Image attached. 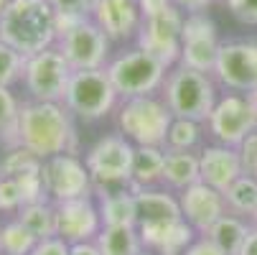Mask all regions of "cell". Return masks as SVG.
Wrapping results in <instances>:
<instances>
[{"label":"cell","mask_w":257,"mask_h":255,"mask_svg":"<svg viewBox=\"0 0 257 255\" xmlns=\"http://www.w3.org/2000/svg\"><path fill=\"white\" fill-rule=\"evenodd\" d=\"M23 69H26V56L0 41V87H13L16 82H21Z\"/></svg>","instance_id":"31"},{"label":"cell","mask_w":257,"mask_h":255,"mask_svg":"<svg viewBox=\"0 0 257 255\" xmlns=\"http://www.w3.org/2000/svg\"><path fill=\"white\" fill-rule=\"evenodd\" d=\"M219 33L216 23L206 13H189L181 31V66H189L204 74H211L219 56Z\"/></svg>","instance_id":"14"},{"label":"cell","mask_w":257,"mask_h":255,"mask_svg":"<svg viewBox=\"0 0 257 255\" xmlns=\"http://www.w3.org/2000/svg\"><path fill=\"white\" fill-rule=\"evenodd\" d=\"M18 145L41 161L59 153H79L71 113L61 102H23L18 115Z\"/></svg>","instance_id":"1"},{"label":"cell","mask_w":257,"mask_h":255,"mask_svg":"<svg viewBox=\"0 0 257 255\" xmlns=\"http://www.w3.org/2000/svg\"><path fill=\"white\" fill-rule=\"evenodd\" d=\"M18 220L36 240H49L56 237V207L54 202H36L23 204L18 209Z\"/></svg>","instance_id":"26"},{"label":"cell","mask_w":257,"mask_h":255,"mask_svg":"<svg viewBox=\"0 0 257 255\" xmlns=\"http://www.w3.org/2000/svg\"><path fill=\"white\" fill-rule=\"evenodd\" d=\"M138 232L143 245L148 250H156L158 255H183V250L196 240V230L186 220L158 227H138Z\"/></svg>","instance_id":"20"},{"label":"cell","mask_w":257,"mask_h":255,"mask_svg":"<svg viewBox=\"0 0 257 255\" xmlns=\"http://www.w3.org/2000/svg\"><path fill=\"white\" fill-rule=\"evenodd\" d=\"M173 123V115L166 107L163 97L148 95V97H133L122 100L117 110V125L120 133L133 145H158L166 148V135Z\"/></svg>","instance_id":"5"},{"label":"cell","mask_w":257,"mask_h":255,"mask_svg":"<svg viewBox=\"0 0 257 255\" xmlns=\"http://www.w3.org/2000/svg\"><path fill=\"white\" fill-rule=\"evenodd\" d=\"M8 3H11V0H0V16H3V11L8 8Z\"/></svg>","instance_id":"45"},{"label":"cell","mask_w":257,"mask_h":255,"mask_svg":"<svg viewBox=\"0 0 257 255\" xmlns=\"http://www.w3.org/2000/svg\"><path fill=\"white\" fill-rule=\"evenodd\" d=\"M173 0H138V8H140V16L143 18H151L161 11H166Z\"/></svg>","instance_id":"40"},{"label":"cell","mask_w":257,"mask_h":255,"mask_svg":"<svg viewBox=\"0 0 257 255\" xmlns=\"http://www.w3.org/2000/svg\"><path fill=\"white\" fill-rule=\"evenodd\" d=\"M163 163H166V148L158 145H135L133 156V174H130V189H153L163 181Z\"/></svg>","instance_id":"22"},{"label":"cell","mask_w":257,"mask_h":255,"mask_svg":"<svg viewBox=\"0 0 257 255\" xmlns=\"http://www.w3.org/2000/svg\"><path fill=\"white\" fill-rule=\"evenodd\" d=\"M71 255H102V252L94 242H79V245H71Z\"/></svg>","instance_id":"43"},{"label":"cell","mask_w":257,"mask_h":255,"mask_svg":"<svg viewBox=\"0 0 257 255\" xmlns=\"http://www.w3.org/2000/svg\"><path fill=\"white\" fill-rule=\"evenodd\" d=\"M107 77L112 82L115 92L120 100H133V97H148L163 90V82L168 77V66L161 64L156 56H151L143 49L122 51L115 59H109Z\"/></svg>","instance_id":"4"},{"label":"cell","mask_w":257,"mask_h":255,"mask_svg":"<svg viewBox=\"0 0 257 255\" xmlns=\"http://www.w3.org/2000/svg\"><path fill=\"white\" fill-rule=\"evenodd\" d=\"M224 202H227V212L237 214V217H249L257 212V179L249 174H242L234 184L222 192Z\"/></svg>","instance_id":"27"},{"label":"cell","mask_w":257,"mask_h":255,"mask_svg":"<svg viewBox=\"0 0 257 255\" xmlns=\"http://www.w3.org/2000/svg\"><path fill=\"white\" fill-rule=\"evenodd\" d=\"M211 74L219 84L239 95L257 90V41H224Z\"/></svg>","instance_id":"13"},{"label":"cell","mask_w":257,"mask_h":255,"mask_svg":"<svg viewBox=\"0 0 257 255\" xmlns=\"http://www.w3.org/2000/svg\"><path fill=\"white\" fill-rule=\"evenodd\" d=\"M56 207V237L66 240L69 245L94 242L102 230V214L92 197L59 202Z\"/></svg>","instance_id":"15"},{"label":"cell","mask_w":257,"mask_h":255,"mask_svg":"<svg viewBox=\"0 0 257 255\" xmlns=\"http://www.w3.org/2000/svg\"><path fill=\"white\" fill-rule=\"evenodd\" d=\"M201 125L204 123H196V120L173 118L168 135H166V151H194L204 135Z\"/></svg>","instance_id":"29"},{"label":"cell","mask_w":257,"mask_h":255,"mask_svg":"<svg viewBox=\"0 0 257 255\" xmlns=\"http://www.w3.org/2000/svg\"><path fill=\"white\" fill-rule=\"evenodd\" d=\"M41 158L39 156H33L31 151H26L23 145H18V148H11L6 156H3V161H0V176H21V174H26V171H31V168H41Z\"/></svg>","instance_id":"32"},{"label":"cell","mask_w":257,"mask_h":255,"mask_svg":"<svg viewBox=\"0 0 257 255\" xmlns=\"http://www.w3.org/2000/svg\"><path fill=\"white\" fill-rule=\"evenodd\" d=\"M31 255H71V245L61 237H49V240H39Z\"/></svg>","instance_id":"38"},{"label":"cell","mask_w":257,"mask_h":255,"mask_svg":"<svg viewBox=\"0 0 257 255\" xmlns=\"http://www.w3.org/2000/svg\"><path fill=\"white\" fill-rule=\"evenodd\" d=\"M239 156H242V166L244 174L257 179V130L249 133L242 143H239Z\"/></svg>","instance_id":"35"},{"label":"cell","mask_w":257,"mask_h":255,"mask_svg":"<svg viewBox=\"0 0 257 255\" xmlns=\"http://www.w3.org/2000/svg\"><path fill=\"white\" fill-rule=\"evenodd\" d=\"M89 18L109 36V41L133 39L143 23L138 0H92Z\"/></svg>","instance_id":"17"},{"label":"cell","mask_w":257,"mask_h":255,"mask_svg":"<svg viewBox=\"0 0 257 255\" xmlns=\"http://www.w3.org/2000/svg\"><path fill=\"white\" fill-rule=\"evenodd\" d=\"M23 207V194L13 176H0V212H18Z\"/></svg>","instance_id":"34"},{"label":"cell","mask_w":257,"mask_h":255,"mask_svg":"<svg viewBox=\"0 0 257 255\" xmlns=\"http://www.w3.org/2000/svg\"><path fill=\"white\" fill-rule=\"evenodd\" d=\"M163 102L173 118H186L196 123H206L214 105H216V84L211 74L189 69V66H173L163 82Z\"/></svg>","instance_id":"3"},{"label":"cell","mask_w":257,"mask_h":255,"mask_svg":"<svg viewBox=\"0 0 257 255\" xmlns=\"http://www.w3.org/2000/svg\"><path fill=\"white\" fill-rule=\"evenodd\" d=\"M0 41L23 56L56 46V11L49 0H11L0 16Z\"/></svg>","instance_id":"2"},{"label":"cell","mask_w":257,"mask_h":255,"mask_svg":"<svg viewBox=\"0 0 257 255\" xmlns=\"http://www.w3.org/2000/svg\"><path fill=\"white\" fill-rule=\"evenodd\" d=\"M74 69L69 66L64 54L56 46H49L33 56H26V69H23V84L36 102H61L66 97L69 79Z\"/></svg>","instance_id":"8"},{"label":"cell","mask_w":257,"mask_h":255,"mask_svg":"<svg viewBox=\"0 0 257 255\" xmlns=\"http://www.w3.org/2000/svg\"><path fill=\"white\" fill-rule=\"evenodd\" d=\"M94 245L102 255H140L145 250L138 227H102Z\"/></svg>","instance_id":"25"},{"label":"cell","mask_w":257,"mask_h":255,"mask_svg":"<svg viewBox=\"0 0 257 255\" xmlns=\"http://www.w3.org/2000/svg\"><path fill=\"white\" fill-rule=\"evenodd\" d=\"M183 18L186 13L178 11L173 3L151 16L143 18L140 28H138V49L148 51L151 56H156L161 64H166L168 69L178 66L181 61V31H183Z\"/></svg>","instance_id":"9"},{"label":"cell","mask_w":257,"mask_h":255,"mask_svg":"<svg viewBox=\"0 0 257 255\" xmlns=\"http://www.w3.org/2000/svg\"><path fill=\"white\" fill-rule=\"evenodd\" d=\"M206 128L216 143L239 148V143L257 130V113L249 102V95L229 92L219 97L206 120Z\"/></svg>","instance_id":"11"},{"label":"cell","mask_w":257,"mask_h":255,"mask_svg":"<svg viewBox=\"0 0 257 255\" xmlns=\"http://www.w3.org/2000/svg\"><path fill=\"white\" fill-rule=\"evenodd\" d=\"M36 240L21 220H11L0 227V252L6 255H31L36 247Z\"/></svg>","instance_id":"30"},{"label":"cell","mask_w":257,"mask_h":255,"mask_svg":"<svg viewBox=\"0 0 257 255\" xmlns=\"http://www.w3.org/2000/svg\"><path fill=\"white\" fill-rule=\"evenodd\" d=\"M249 102H252V107H254V113H257V90H252V92H249Z\"/></svg>","instance_id":"44"},{"label":"cell","mask_w":257,"mask_h":255,"mask_svg":"<svg viewBox=\"0 0 257 255\" xmlns=\"http://www.w3.org/2000/svg\"><path fill=\"white\" fill-rule=\"evenodd\" d=\"M97 207L102 214V227H138L135 192L130 187H117V189L102 192Z\"/></svg>","instance_id":"21"},{"label":"cell","mask_w":257,"mask_h":255,"mask_svg":"<svg viewBox=\"0 0 257 255\" xmlns=\"http://www.w3.org/2000/svg\"><path fill=\"white\" fill-rule=\"evenodd\" d=\"M249 230H252V225L244 220V217H237V214L227 212L222 220H216L211 225V230L206 232V237L214 245L222 247L227 255H237L239 247H242V242H244V237L249 235Z\"/></svg>","instance_id":"24"},{"label":"cell","mask_w":257,"mask_h":255,"mask_svg":"<svg viewBox=\"0 0 257 255\" xmlns=\"http://www.w3.org/2000/svg\"><path fill=\"white\" fill-rule=\"evenodd\" d=\"M214 3V0H173V6L183 13H206V8Z\"/></svg>","instance_id":"41"},{"label":"cell","mask_w":257,"mask_h":255,"mask_svg":"<svg viewBox=\"0 0 257 255\" xmlns=\"http://www.w3.org/2000/svg\"><path fill=\"white\" fill-rule=\"evenodd\" d=\"M201 181V166H199V153L194 151H166V163H163V181L171 192H183L191 184Z\"/></svg>","instance_id":"23"},{"label":"cell","mask_w":257,"mask_h":255,"mask_svg":"<svg viewBox=\"0 0 257 255\" xmlns=\"http://www.w3.org/2000/svg\"><path fill=\"white\" fill-rule=\"evenodd\" d=\"M56 49L64 54L74 71L104 69L109 61V36L92 18H84L71 31L59 36Z\"/></svg>","instance_id":"10"},{"label":"cell","mask_w":257,"mask_h":255,"mask_svg":"<svg viewBox=\"0 0 257 255\" xmlns=\"http://www.w3.org/2000/svg\"><path fill=\"white\" fill-rule=\"evenodd\" d=\"M135 207H138V227H158L183 220L178 197H173L166 189L153 187L135 192Z\"/></svg>","instance_id":"19"},{"label":"cell","mask_w":257,"mask_h":255,"mask_svg":"<svg viewBox=\"0 0 257 255\" xmlns=\"http://www.w3.org/2000/svg\"><path fill=\"white\" fill-rule=\"evenodd\" d=\"M178 204H181L183 220L196 230V235H206L211 225L227 214L224 194L204 184V181H196L189 189L178 192Z\"/></svg>","instance_id":"16"},{"label":"cell","mask_w":257,"mask_h":255,"mask_svg":"<svg viewBox=\"0 0 257 255\" xmlns=\"http://www.w3.org/2000/svg\"><path fill=\"white\" fill-rule=\"evenodd\" d=\"M140 255H148V252H145V250H143V252H140Z\"/></svg>","instance_id":"47"},{"label":"cell","mask_w":257,"mask_h":255,"mask_svg":"<svg viewBox=\"0 0 257 255\" xmlns=\"http://www.w3.org/2000/svg\"><path fill=\"white\" fill-rule=\"evenodd\" d=\"M133 156H135V145L122 133L99 138L84 156V166L92 176L94 189L107 192L117 187H130Z\"/></svg>","instance_id":"6"},{"label":"cell","mask_w":257,"mask_h":255,"mask_svg":"<svg viewBox=\"0 0 257 255\" xmlns=\"http://www.w3.org/2000/svg\"><path fill=\"white\" fill-rule=\"evenodd\" d=\"M222 3L232 11L234 18H239L242 23L257 26V0H222Z\"/></svg>","instance_id":"36"},{"label":"cell","mask_w":257,"mask_h":255,"mask_svg":"<svg viewBox=\"0 0 257 255\" xmlns=\"http://www.w3.org/2000/svg\"><path fill=\"white\" fill-rule=\"evenodd\" d=\"M117 92L109 82L104 69H89V71H74L66 87L64 107L82 120H102L115 110Z\"/></svg>","instance_id":"7"},{"label":"cell","mask_w":257,"mask_h":255,"mask_svg":"<svg viewBox=\"0 0 257 255\" xmlns=\"http://www.w3.org/2000/svg\"><path fill=\"white\" fill-rule=\"evenodd\" d=\"M237 255H257V227L254 225H252L249 235L244 237V242H242V247H239Z\"/></svg>","instance_id":"42"},{"label":"cell","mask_w":257,"mask_h":255,"mask_svg":"<svg viewBox=\"0 0 257 255\" xmlns=\"http://www.w3.org/2000/svg\"><path fill=\"white\" fill-rule=\"evenodd\" d=\"M252 225H254V227H257V212H254V214H252Z\"/></svg>","instance_id":"46"},{"label":"cell","mask_w":257,"mask_h":255,"mask_svg":"<svg viewBox=\"0 0 257 255\" xmlns=\"http://www.w3.org/2000/svg\"><path fill=\"white\" fill-rule=\"evenodd\" d=\"M41 176H44L46 197L54 204L92 197V192H94L92 176H89L84 161H79V156H74V153H59V156L46 158L41 166Z\"/></svg>","instance_id":"12"},{"label":"cell","mask_w":257,"mask_h":255,"mask_svg":"<svg viewBox=\"0 0 257 255\" xmlns=\"http://www.w3.org/2000/svg\"><path fill=\"white\" fill-rule=\"evenodd\" d=\"M49 6H51L56 13H66V16L89 18V11H92V0H49Z\"/></svg>","instance_id":"37"},{"label":"cell","mask_w":257,"mask_h":255,"mask_svg":"<svg viewBox=\"0 0 257 255\" xmlns=\"http://www.w3.org/2000/svg\"><path fill=\"white\" fill-rule=\"evenodd\" d=\"M199 166H201V181L216 192H227L234 181L244 174L239 148L234 145H222L214 143L199 153Z\"/></svg>","instance_id":"18"},{"label":"cell","mask_w":257,"mask_h":255,"mask_svg":"<svg viewBox=\"0 0 257 255\" xmlns=\"http://www.w3.org/2000/svg\"><path fill=\"white\" fill-rule=\"evenodd\" d=\"M18 115L21 102L11 92V87H0V143L6 148H18Z\"/></svg>","instance_id":"28"},{"label":"cell","mask_w":257,"mask_h":255,"mask_svg":"<svg viewBox=\"0 0 257 255\" xmlns=\"http://www.w3.org/2000/svg\"><path fill=\"white\" fill-rule=\"evenodd\" d=\"M44 166V163H41ZM18 187H21V194H23V204H36V202H49L46 197V189H44V176H41V168H31L21 176H16Z\"/></svg>","instance_id":"33"},{"label":"cell","mask_w":257,"mask_h":255,"mask_svg":"<svg viewBox=\"0 0 257 255\" xmlns=\"http://www.w3.org/2000/svg\"><path fill=\"white\" fill-rule=\"evenodd\" d=\"M183 255H227L219 245H214L206 235H199L186 250H183Z\"/></svg>","instance_id":"39"}]
</instances>
